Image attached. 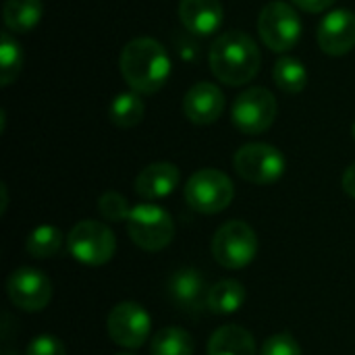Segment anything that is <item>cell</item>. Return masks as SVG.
I'll list each match as a JSON object with an SVG mask.
<instances>
[{"label":"cell","instance_id":"cell-1","mask_svg":"<svg viewBox=\"0 0 355 355\" xmlns=\"http://www.w3.org/2000/svg\"><path fill=\"white\" fill-rule=\"evenodd\" d=\"M210 71L225 85H245L250 83L262 64V54L252 35L241 29L227 31L216 37L210 48Z\"/></svg>","mask_w":355,"mask_h":355},{"label":"cell","instance_id":"cell-2","mask_svg":"<svg viewBox=\"0 0 355 355\" xmlns=\"http://www.w3.org/2000/svg\"><path fill=\"white\" fill-rule=\"evenodd\" d=\"M121 73L135 94L158 92L171 75L166 48L154 37H135L121 52Z\"/></svg>","mask_w":355,"mask_h":355},{"label":"cell","instance_id":"cell-3","mask_svg":"<svg viewBox=\"0 0 355 355\" xmlns=\"http://www.w3.org/2000/svg\"><path fill=\"white\" fill-rule=\"evenodd\" d=\"M127 233L137 248L146 252H160L171 245L175 237V223L164 208L156 204H137L127 218Z\"/></svg>","mask_w":355,"mask_h":355},{"label":"cell","instance_id":"cell-4","mask_svg":"<svg viewBox=\"0 0 355 355\" xmlns=\"http://www.w3.org/2000/svg\"><path fill=\"white\" fill-rule=\"evenodd\" d=\"M235 198L233 181L218 168H202L185 183L187 204L202 214H218L229 208Z\"/></svg>","mask_w":355,"mask_h":355},{"label":"cell","instance_id":"cell-5","mask_svg":"<svg viewBox=\"0 0 355 355\" xmlns=\"http://www.w3.org/2000/svg\"><path fill=\"white\" fill-rule=\"evenodd\" d=\"M212 256L214 260L229 270L245 268L258 254L256 231L243 220L225 223L212 237Z\"/></svg>","mask_w":355,"mask_h":355},{"label":"cell","instance_id":"cell-6","mask_svg":"<svg viewBox=\"0 0 355 355\" xmlns=\"http://www.w3.org/2000/svg\"><path fill=\"white\" fill-rule=\"evenodd\" d=\"M69 254L85 266H102L112 260L116 252L114 233L98 220L77 223L67 237Z\"/></svg>","mask_w":355,"mask_h":355},{"label":"cell","instance_id":"cell-7","mask_svg":"<svg viewBox=\"0 0 355 355\" xmlns=\"http://www.w3.org/2000/svg\"><path fill=\"white\" fill-rule=\"evenodd\" d=\"M258 33L272 52H287L295 48L302 37V19L291 4L272 0L260 10Z\"/></svg>","mask_w":355,"mask_h":355},{"label":"cell","instance_id":"cell-8","mask_svg":"<svg viewBox=\"0 0 355 355\" xmlns=\"http://www.w3.org/2000/svg\"><path fill=\"white\" fill-rule=\"evenodd\" d=\"M237 175L254 185L277 183L285 175V156L270 144H245L233 156Z\"/></svg>","mask_w":355,"mask_h":355},{"label":"cell","instance_id":"cell-9","mask_svg":"<svg viewBox=\"0 0 355 355\" xmlns=\"http://www.w3.org/2000/svg\"><path fill=\"white\" fill-rule=\"evenodd\" d=\"M277 119V98L266 87H250L241 92L231 108L233 125L245 135H260L272 127Z\"/></svg>","mask_w":355,"mask_h":355},{"label":"cell","instance_id":"cell-10","mask_svg":"<svg viewBox=\"0 0 355 355\" xmlns=\"http://www.w3.org/2000/svg\"><path fill=\"white\" fill-rule=\"evenodd\" d=\"M106 329L116 345L125 349H137L146 345L150 337L152 318L137 302H121L110 310Z\"/></svg>","mask_w":355,"mask_h":355},{"label":"cell","instance_id":"cell-11","mask_svg":"<svg viewBox=\"0 0 355 355\" xmlns=\"http://www.w3.org/2000/svg\"><path fill=\"white\" fill-rule=\"evenodd\" d=\"M6 293L19 310L42 312L52 300V283L37 268H19L6 281Z\"/></svg>","mask_w":355,"mask_h":355},{"label":"cell","instance_id":"cell-12","mask_svg":"<svg viewBox=\"0 0 355 355\" xmlns=\"http://www.w3.org/2000/svg\"><path fill=\"white\" fill-rule=\"evenodd\" d=\"M318 46L329 56H343L355 48V12L337 8L324 15L316 31Z\"/></svg>","mask_w":355,"mask_h":355},{"label":"cell","instance_id":"cell-13","mask_svg":"<svg viewBox=\"0 0 355 355\" xmlns=\"http://www.w3.org/2000/svg\"><path fill=\"white\" fill-rule=\"evenodd\" d=\"M168 297L171 302L189 314H200L208 308V293L210 287L206 285L204 277L196 268H181L168 279Z\"/></svg>","mask_w":355,"mask_h":355},{"label":"cell","instance_id":"cell-14","mask_svg":"<svg viewBox=\"0 0 355 355\" xmlns=\"http://www.w3.org/2000/svg\"><path fill=\"white\" fill-rule=\"evenodd\" d=\"M225 110V94L210 81H200L183 98V114L196 125H212Z\"/></svg>","mask_w":355,"mask_h":355},{"label":"cell","instance_id":"cell-15","mask_svg":"<svg viewBox=\"0 0 355 355\" xmlns=\"http://www.w3.org/2000/svg\"><path fill=\"white\" fill-rule=\"evenodd\" d=\"M181 181V173L171 162L148 164L135 179V193L144 200H160L171 196Z\"/></svg>","mask_w":355,"mask_h":355},{"label":"cell","instance_id":"cell-16","mask_svg":"<svg viewBox=\"0 0 355 355\" xmlns=\"http://www.w3.org/2000/svg\"><path fill=\"white\" fill-rule=\"evenodd\" d=\"M179 19L189 33L210 35L223 23L220 0H181Z\"/></svg>","mask_w":355,"mask_h":355},{"label":"cell","instance_id":"cell-17","mask_svg":"<svg viewBox=\"0 0 355 355\" xmlns=\"http://www.w3.org/2000/svg\"><path fill=\"white\" fill-rule=\"evenodd\" d=\"M208 355H256L254 335L239 324H225L212 333Z\"/></svg>","mask_w":355,"mask_h":355},{"label":"cell","instance_id":"cell-18","mask_svg":"<svg viewBox=\"0 0 355 355\" xmlns=\"http://www.w3.org/2000/svg\"><path fill=\"white\" fill-rule=\"evenodd\" d=\"M42 0H4L2 19L8 31L29 33L42 19Z\"/></svg>","mask_w":355,"mask_h":355},{"label":"cell","instance_id":"cell-19","mask_svg":"<svg viewBox=\"0 0 355 355\" xmlns=\"http://www.w3.org/2000/svg\"><path fill=\"white\" fill-rule=\"evenodd\" d=\"M248 300V291L245 287L235 281V279H223L216 285L210 287L208 293V310L220 316L233 314L237 310H241V306Z\"/></svg>","mask_w":355,"mask_h":355},{"label":"cell","instance_id":"cell-20","mask_svg":"<svg viewBox=\"0 0 355 355\" xmlns=\"http://www.w3.org/2000/svg\"><path fill=\"white\" fill-rule=\"evenodd\" d=\"M193 352H196L193 337L179 327L160 329L150 339V354L152 355H193Z\"/></svg>","mask_w":355,"mask_h":355},{"label":"cell","instance_id":"cell-21","mask_svg":"<svg viewBox=\"0 0 355 355\" xmlns=\"http://www.w3.org/2000/svg\"><path fill=\"white\" fill-rule=\"evenodd\" d=\"M108 114H110L112 125H116L121 129H131L141 123V119L146 114V104L139 98V94L125 92V94L114 96V100L110 102Z\"/></svg>","mask_w":355,"mask_h":355},{"label":"cell","instance_id":"cell-22","mask_svg":"<svg viewBox=\"0 0 355 355\" xmlns=\"http://www.w3.org/2000/svg\"><path fill=\"white\" fill-rule=\"evenodd\" d=\"M272 77L277 87L285 94H300L308 85V69L300 58L293 56H281L275 62Z\"/></svg>","mask_w":355,"mask_h":355},{"label":"cell","instance_id":"cell-23","mask_svg":"<svg viewBox=\"0 0 355 355\" xmlns=\"http://www.w3.org/2000/svg\"><path fill=\"white\" fill-rule=\"evenodd\" d=\"M62 243H64V237L60 229L52 225H40L27 235L25 250L31 258L46 260V258H54L62 250Z\"/></svg>","mask_w":355,"mask_h":355},{"label":"cell","instance_id":"cell-24","mask_svg":"<svg viewBox=\"0 0 355 355\" xmlns=\"http://www.w3.org/2000/svg\"><path fill=\"white\" fill-rule=\"evenodd\" d=\"M23 64V52H21V44L17 42V37H12V31H4L0 37V85L8 87Z\"/></svg>","mask_w":355,"mask_h":355},{"label":"cell","instance_id":"cell-25","mask_svg":"<svg viewBox=\"0 0 355 355\" xmlns=\"http://www.w3.org/2000/svg\"><path fill=\"white\" fill-rule=\"evenodd\" d=\"M131 210L127 198L119 191H104L98 200V212L108 223H127Z\"/></svg>","mask_w":355,"mask_h":355},{"label":"cell","instance_id":"cell-26","mask_svg":"<svg viewBox=\"0 0 355 355\" xmlns=\"http://www.w3.org/2000/svg\"><path fill=\"white\" fill-rule=\"evenodd\" d=\"M260 355H304L300 343L291 333H277L268 337L260 349Z\"/></svg>","mask_w":355,"mask_h":355},{"label":"cell","instance_id":"cell-27","mask_svg":"<svg viewBox=\"0 0 355 355\" xmlns=\"http://www.w3.org/2000/svg\"><path fill=\"white\" fill-rule=\"evenodd\" d=\"M25 355H67V347L56 335H37L29 341Z\"/></svg>","mask_w":355,"mask_h":355},{"label":"cell","instance_id":"cell-28","mask_svg":"<svg viewBox=\"0 0 355 355\" xmlns=\"http://www.w3.org/2000/svg\"><path fill=\"white\" fill-rule=\"evenodd\" d=\"M295 6H300L306 12H322L329 6H333L335 0H291Z\"/></svg>","mask_w":355,"mask_h":355},{"label":"cell","instance_id":"cell-29","mask_svg":"<svg viewBox=\"0 0 355 355\" xmlns=\"http://www.w3.org/2000/svg\"><path fill=\"white\" fill-rule=\"evenodd\" d=\"M175 42H177L179 56H181L185 62H193V60L198 58V46H196L193 42H189V40H185V37H183V42H181V40H175Z\"/></svg>","mask_w":355,"mask_h":355},{"label":"cell","instance_id":"cell-30","mask_svg":"<svg viewBox=\"0 0 355 355\" xmlns=\"http://www.w3.org/2000/svg\"><path fill=\"white\" fill-rule=\"evenodd\" d=\"M341 185H343V191H345L349 198H354L355 200V162L352 164V166H347V168H345Z\"/></svg>","mask_w":355,"mask_h":355},{"label":"cell","instance_id":"cell-31","mask_svg":"<svg viewBox=\"0 0 355 355\" xmlns=\"http://www.w3.org/2000/svg\"><path fill=\"white\" fill-rule=\"evenodd\" d=\"M0 191H2V208H0V212L4 214V210H6V204H8V196H6V185H2V187H0Z\"/></svg>","mask_w":355,"mask_h":355},{"label":"cell","instance_id":"cell-32","mask_svg":"<svg viewBox=\"0 0 355 355\" xmlns=\"http://www.w3.org/2000/svg\"><path fill=\"white\" fill-rule=\"evenodd\" d=\"M116 355H133V354H127V352H123V354H116Z\"/></svg>","mask_w":355,"mask_h":355},{"label":"cell","instance_id":"cell-33","mask_svg":"<svg viewBox=\"0 0 355 355\" xmlns=\"http://www.w3.org/2000/svg\"><path fill=\"white\" fill-rule=\"evenodd\" d=\"M354 139H355V123H354Z\"/></svg>","mask_w":355,"mask_h":355}]
</instances>
